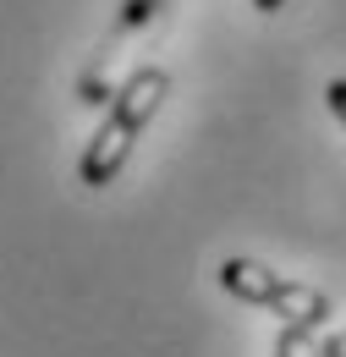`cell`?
I'll return each mask as SVG.
<instances>
[{
  "instance_id": "cell-2",
  "label": "cell",
  "mask_w": 346,
  "mask_h": 357,
  "mask_svg": "<svg viewBox=\"0 0 346 357\" xmlns=\"http://www.w3.org/2000/svg\"><path fill=\"white\" fill-rule=\"evenodd\" d=\"M220 286H225L231 297L253 303V308L280 313L286 330H308V335H313V330L330 319V297H324V291H313L303 280H286V275L264 269L259 259H225V264H220Z\"/></svg>"
},
{
  "instance_id": "cell-4",
  "label": "cell",
  "mask_w": 346,
  "mask_h": 357,
  "mask_svg": "<svg viewBox=\"0 0 346 357\" xmlns=\"http://www.w3.org/2000/svg\"><path fill=\"white\" fill-rule=\"evenodd\" d=\"M324 105H330V116H336V121L346 127V77H336V83L324 89Z\"/></svg>"
},
{
  "instance_id": "cell-5",
  "label": "cell",
  "mask_w": 346,
  "mask_h": 357,
  "mask_svg": "<svg viewBox=\"0 0 346 357\" xmlns=\"http://www.w3.org/2000/svg\"><path fill=\"white\" fill-rule=\"evenodd\" d=\"M319 357H346V330H330V335L319 341Z\"/></svg>"
},
{
  "instance_id": "cell-1",
  "label": "cell",
  "mask_w": 346,
  "mask_h": 357,
  "mask_svg": "<svg viewBox=\"0 0 346 357\" xmlns=\"http://www.w3.org/2000/svg\"><path fill=\"white\" fill-rule=\"evenodd\" d=\"M165 93H171V72H165V66H137L127 83L116 89L110 116L99 121L93 143L83 149V165H77V181H83V187H110V181L121 176V165L132 160V143L154 121V110L165 105Z\"/></svg>"
},
{
  "instance_id": "cell-6",
  "label": "cell",
  "mask_w": 346,
  "mask_h": 357,
  "mask_svg": "<svg viewBox=\"0 0 346 357\" xmlns=\"http://www.w3.org/2000/svg\"><path fill=\"white\" fill-rule=\"evenodd\" d=\"M280 6H286V0H253V11H264V17H269V11H280Z\"/></svg>"
},
{
  "instance_id": "cell-3",
  "label": "cell",
  "mask_w": 346,
  "mask_h": 357,
  "mask_svg": "<svg viewBox=\"0 0 346 357\" xmlns=\"http://www.w3.org/2000/svg\"><path fill=\"white\" fill-rule=\"evenodd\" d=\"M275 357H319V341H313L308 330H280V341H275Z\"/></svg>"
}]
</instances>
